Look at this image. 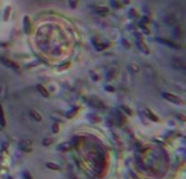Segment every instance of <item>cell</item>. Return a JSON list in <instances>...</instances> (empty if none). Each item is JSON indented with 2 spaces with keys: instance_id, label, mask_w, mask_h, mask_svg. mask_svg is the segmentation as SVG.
Returning a JSON list of instances; mask_svg holds the SVG:
<instances>
[{
  "instance_id": "7a4b0ae2",
  "label": "cell",
  "mask_w": 186,
  "mask_h": 179,
  "mask_svg": "<svg viewBox=\"0 0 186 179\" xmlns=\"http://www.w3.org/2000/svg\"><path fill=\"white\" fill-rule=\"evenodd\" d=\"M75 3H76V0H70V4L73 8H75Z\"/></svg>"
},
{
  "instance_id": "6da1fadb",
  "label": "cell",
  "mask_w": 186,
  "mask_h": 179,
  "mask_svg": "<svg viewBox=\"0 0 186 179\" xmlns=\"http://www.w3.org/2000/svg\"><path fill=\"white\" fill-rule=\"evenodd\" d=\"M0 124L2 125H5V119L3 118V111L1 109V106H0Z\"/></svg>"
}]
</instances>
